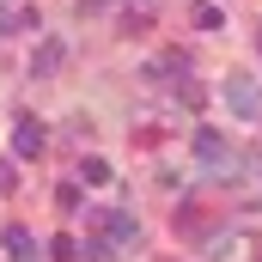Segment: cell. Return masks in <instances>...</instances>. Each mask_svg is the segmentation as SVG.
<instances>
[{"mask_svg":"<svg viewBox=\"0 0 262 262\" xmlns=\"http://www.w3.org/2000/svg\"><path fill=\"white\" fill-rule=\"evenodd\" d=\"M195 159H201V171H207L213 183H238V177L250 171V152H232L226 134H213V128L195 134Z\"/></svg>","mask_w":262,"mask_h":262,"instance_id":"1","label":"cell"},{"mask_svg":"<svg viewBox=\"0 0 262 262\" xmlns=\"http://www.w3.org/2000/svg\"><path fill=\"white\" fill-rule=\"evenodd\" d=\"M220 98H226V110H232L238 122H262V85H256V79L232 73V79L220 85Z\"/></svg>","mask_w":262,"mask_h":262,"instance_id":"2","label":"cell"},{"mask_svg":"<svg viewBox=\"0 0 262 262\" xmlns=\"http://www.w3.org/2000/svg\"><path fill=\"white\" fill-rule=\"evenodd\" d=\"M43 152V122L37 116H18L12 122V159H37Z\"/></svg>","mask_w":262,"mask_h":262,"instance_id":"3","label":"cell"},{"mask_svg":"<svg viewBox=\"0 0 262 262\" xmlns=\"http://www.w3.org/2000/svg\"><path fill=\"white\" fill-rule=\"evenodd\" d=\"M92 226H104V238H110V244H128V238H140V226H134V213H122V207H116V213H98Z\"/></svg>","mask_w":262,"mask_h":262,"instance_id":"4","label":"cell"},{"mask_svg":"<svg viewBox=\"0 0 262 262\" xmlns=\"http://www.w3.org/2000/svg\"><path fill=\"white\" fill-rule=\"evenodd\" d=\"M61 61H67V43H61V37H49V43L31 55V79H49V73H55Z\"/></svg>","mask_w":262,"mask_h":262,"instance_id":"5","label":"cell"},{"mask_svg":"<svg viewBox=\"0 0 262 262\" xmlns=\"http://www.w3.org/2000/svg\"><path fill=\"white\" fill-rule=\"evenodd\" d=\"M6 250H12V262H31V256H37V244H31L25 226H6Z\"/></svg>","mask_w":262,"mask_h":262,"instance_id":"6","label":"cell"},{"mask_svg":"<svg viewBox=\"0 0 262 262\" xmlns=\"http://www.w3.org/2000/svg\"><path fill=\"white\" fill-rule=\"evenodd\" d=\"M110 177H116V171H110L104 159H79V183H92V189H98V183H110Z\"/></svg>","mask_w":262,"mask_h":262,"instance_id":"7","label":"cell"},{"mask_svg":"<svg viewBox=\"0 0 262 262\" xmlns=\"http://www.w3.org/2000/svg\"><path fill=\"white\" fill-rule=\"evenodd\" d=\"M49 262H79V244H73V238H55V244H49Z\"/></svg>","mask_w":262,"mask_h":262,"instance_id":"8","label":"cell"},{"mask_svg":"<svg viewBox=\"0 0 262 262\" xmlns=\"http://www.w3.org/2000/svg\"><path fill=\"white\" fill-rule=\"evenodd\" d=\"M195 25H201V31H220V25H226V12H220V6H195Z\"/></svg>","mask_w":262,"mask_h":262,"instance_id":"9","label":"cell"},{"mask_svg":"<svg viewBox=\"0 0 262 262\" xmlns=\"http://www.w3.org/2000/svg\"><path fill=\"white\" fill-rule=\"evenodd\" d=\"M55 207H67V213H73V207H79V183H61V189H55Z\"/></svg>","mask_w":262,"mask_h":262,"instance_id":"10","label":"cell"},{"mask_svg":"<svg viewBox=\"0 0 262 262\" xmlns=\"http://www.w3.org/2000/svg\"><path fill=\"white\" fill-rule=\"evenodd\" d=\"M18 189V171H12V159H0V195H12Z\"/></svg>","mask_w":262,"mask_h":262,"instance_id":"11","label":"cell"},{"mask_svg":"<svg viewBox=\"0 0 262 262\" xmlns=\"http://www.w3.org/2000/svg\"><path fill=\"white\" fill-rule=\"evenodd\" d=\"M85 262H110V238H92L85 244Z\"/></svg>","mask_w":262,"mask_h":262,"instance_id":"12","label":"cell"},{"mask_svg":"<svg viewBox=\"0 0 262 262\" xmlns=\"http://www.w3.org/2000/svg\"><path fill=\"white\" fill-rule=\"evenodd\" d=\"M12 25H25V12H12V6H6V0H0V37H6V31H12Z\"/></svg>","mask_w":262,"mask_h":262,"instance_id":"13","label":"cell"},{"mask_svg":"<svg viewBox=\"0 0 262 262\" xmlns=\"http://www.w3.org/2000/svg\"><path fill=\"white\" fill-rule=\"evenodd\" d=\"M79 12H110V0H79Z\"/></svg>","mask_w":262,"mask_h":262,"instance_id":"14","label":"cell"},{"mask_svg":"<svg viewBox=\"0 0 262 262\" xmlns=\"http://www.w3.org/2000/svg\"><path fill=\"white\" fill-rule=\"evenodd\" d=\"M250 171H256V177H262V146H256V152H250Z\"/></svg>","mask_w":262,"mask_h":262,"instance_id":"15","label":"cell"}]
</instances>
